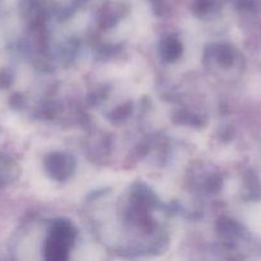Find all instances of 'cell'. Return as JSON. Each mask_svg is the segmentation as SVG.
Instances as JSON below:
<instances>
[{
  "mask_svg": "<svg viewBox=\"0 0 261 261\" xmlns=\"http://www.w3.org/2000/svg\"><path fill=\"white\" fill-rule=\"evenodd\" d=\"M46 170L48 175L55 180L64 181L71 176L75 168V162L70 155L64 153H53L45 161Z\"/></svg>",
  "mask_w": 261,
  "mask_h": 261,
  "instance_id": "6da1fadb",
  "label": "cell"
},
{
  "mask_svg": "<svg viewBox=\"0 0 261 261\" xmlns=\"http://www.w3.org/2000/svg\"><path fill=\"white\" fill-rule=\"evenodd\" d=\"M75 228L70 222L66 221V219H58L51 226L48 237L58 240V241L65 244L66 246L71 247L74 244V240H75Z\"/></svg>",
  "mask_w": 261,
  "mask_h": 261,
  "instance_id": "7a4b0ae2",
  "label": "cell"
},
{
  "mask_svg": "<svg viewBox=\"0 0 261 261\" xmlns=\"http://www.w3.org/2000/svg\"><path fill=\"white\" fill-rule=\"evenodd\" d=\"M182 54V45L173 36H166L160 42V55L166 61H175Z\"/></svg>",
  "mask_w": 261,
  "mask_h": 261,
  "instance_id": "3957f363",
  "label": "cell"
},
{
  "mask_svg": "<svg viewBox=\"0 0 261 261\" xmlns=\"http://www.w3.org/2000/svg\"><path fill=\"white\" fill-rule=\"evenodd\" d=\"M69 249H70V247L66 246L63 242L48 237L45 246V257L51 261L65 260L66 257H68Z\"/></svg>",
  "mask_w": 261,
  "mask_h": 261,
  "instance_id": "277c9868",
  "label": "cell"
},
{
  "mask_svg": "<svg viewBox=\"0 0 261 261\" xmlns=\"http://www.w3.org/2000/svg\"><path fill=\"white\" fill-rule=\"evenodd\" d=\"M18 167L12 158L0 154V186L7 185L17 176Z\"/></svg>",
  "mask_w": 261,
  "mask_h": 261,
  "instance_id": "5b68a950",
  "label": "cell"
},
{
  "mask_svg": "<svg viewBox=\"0 0 261 261\" xmlns=\"http://www.w3.org/2000/svg\"><path fill=\"white\" fill-rule=\"evenodd\" d=\"M218 229L221 236L226 240L236 239L240 233L239 226H237L234 222H232L231 219H221V221H219Z\"/></svg>",
  "mask_w": 261,
  "mask_h": 261,
  "instance_id": "8992f818",
  "label": "cell"
},
{
  "mask_svg": "<svg viewBox=\"0 0 261 261\" xmlns=\"http://www.w3.org/2000/svg\"><path fill=\"white\" fill-rule=\"evenodd\" d=\"M216 59L218 60V63L223 66H229L234 61V56H236V53H234L233 48L231 46H218L216 48Z\"/></svg>",
  "mask_w": 261,
  "mask_h": 261,
  "instance_id": "52a82bcc",
  "label": "cell"
},
{
  "mask_svg": "<svg viewBox=\"0 0 261 261\" xmlns=\"http://www.w3.org/2000/svg\"><path fill=\"white\" fill-rule=\"evenodd\" d=\"M217 0H195L194 3V10L196 14L205 15L211 13L216 8Z\"/></svg>",
  "mask_w": 261,
  "mask_h": 261,
  "instance_id": "ba28073f",
  "label": "cell"
}]
</instances>
